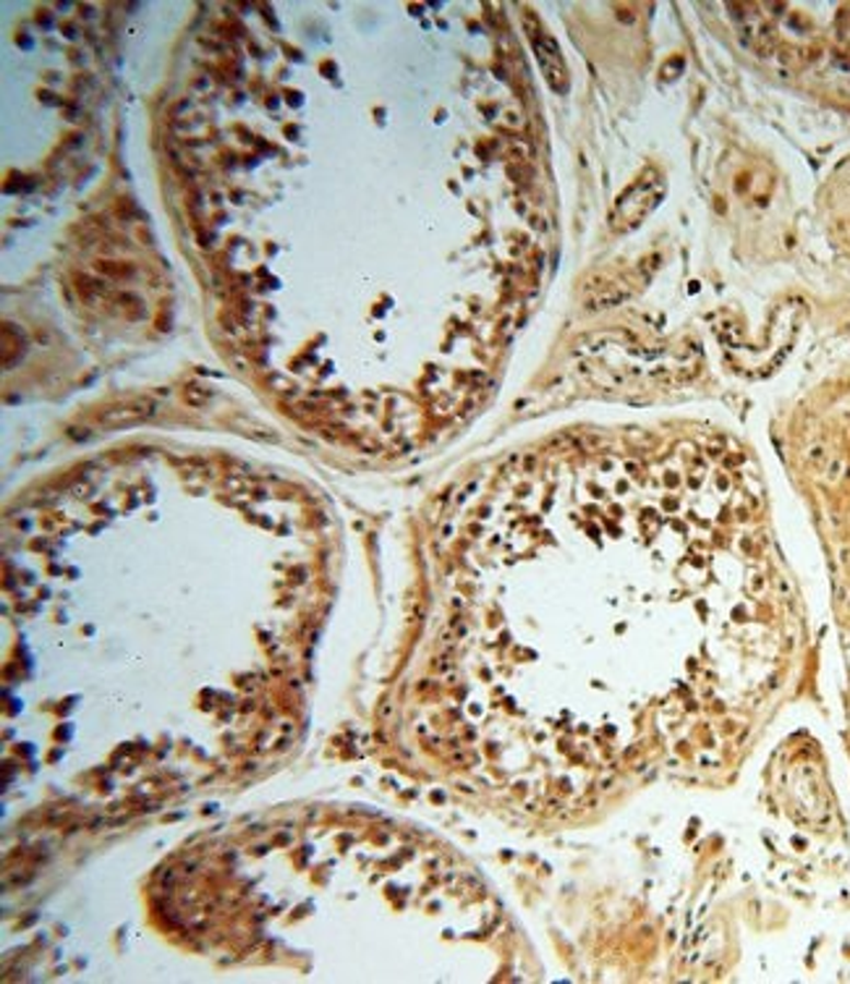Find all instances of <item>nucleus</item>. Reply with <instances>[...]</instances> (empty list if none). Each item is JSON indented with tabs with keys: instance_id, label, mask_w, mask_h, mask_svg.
Masks as SVG:
<instances>
[{
	"instance_id": "1",
	"label": "nucleus",
	"mask_w": 850,
	"mask_h": 984,
	"mask_svg": "<svg viewBox=\"0 0 850 984\" xmlns=\"http://www.w3.org/2000/svg\"><path fill=\"white\" fill-rule=\"evenodd\" d=\"M524 26H526L528 39H532V48H534V53H537L539 69H542V73H545L547 84H550L555 92H566L568 90V69H566L563 56H560L558 43L547 35V30L542 26V22L534 16L532 11H524Z\"/></svg>"
},
{
	"instance_id": "2",
	"label": "nucleus",
	"mask_w": 850,
	"mask_h": 984,
	"mask_svg": "<svg viewBox=\"0 0 850 984\" xmlns=\"http://www.w3.org/2000/svg\"><path fill=\"white\" fill-rule=\"evenodd\" d=\"M660 194H662V181L660 178H641L639 184H633L628 194H624L618 202V210H615V225L620 229H631V225L639 223L641 218L652 210L654 205L660 202Z\"/></svg>"
},
{
	"instance_id": "3",
	"label": "nucleus",
	"mask_w": 850,
	"mask_h": 984,
	"mask_svg": "<svg viewBox=\"0 0 850 984\" xmlns=\"http://www.w3.org/2000/svg\"><path fill=\"white\" fill-rule=\"evenodd\" d=\"M152 408H142V404L139 406H120V408H110L108 414H105V421H110V425H126V421H137V419H142V417H147V414H150Z\"/></svg>"
}]
</instances>
